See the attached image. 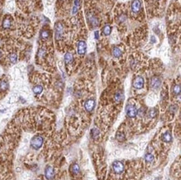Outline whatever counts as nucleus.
I'll list each match as a JSON object with an SVG mask.
<instances>
[{"label":"nucleus","mask_w":181,"mask_h":180,"mask_svg":"<svg viewBox=\"0 0 181 180\" xmlns=\"http://www.w3.org/2000/svg\"><path fill=\"white\" fill-rule=\"evenodd\" d=\"M43 143V138L40 135H37L32 138L31 140V147L34 149H38L42 147Z\"/></svg>","instance_id":"1"},{"label":"nucleus","mask_w":181,"mask_h":180,"mask_svg":"<svg viewBox=\"0 0 181 180\" xmlns=\"http://www.w3.org/2000/svg\"><path fill=\"white\" fill-rule=\"evenodd\" d=\"M87 19H88V22H89V25H91L92 28H96V27L99 26V19H98V18L94 14V13L88 12L87 13Z\"/></svg>","instance_id":"2"},{"label":"nucleus","mask_w":181,"mask_h":180,"mask_svg":"<svg viewBox=\"0 0 181 180\" xmlns=\"http://www.w3.org/2000/svg\"><path fill=\"white\" fill-rule=\"evenodd\" d=\"M55 38L56 40H60L62 39L63 36H64V25L61 23H57L55 24Z\"/></svg>","instance_id":"3"},{"label":"nucleus","mask_w":181,"mask_h":180,"mask_svg":"<svg viewBox=\"0 0 181 180\" xmlns=\"http://www.w3.org/2000/svg\"><path fill=\"white\" fill-rule=\"evenodd\" d=\"M126 113L129 118H134L138 114V110L135 108V106L132 104H128L126 107Z\"/></svg>","instance_id":"4"},{"label":"nucleus","mask_w":181,"mask_h":180,"mask_svg":"<svg viewBox=\"0 0 181 180\" xmlns=\"http://www.w3.org/2000/svg\"><path fill=\"white\" fill-rule=\"evenodd\" d=\"M144 80L142 77L140 76H138L134 79L133 82V88H135L136 89H140L144 87Z\"/></svg>","instance_id":"5"},{"label":"nucleus","mask_w":181,"mask_h":180,"mask_svg":"<svg viewBox=\"0 0 181 180\" xmlns=\"http://www.w3.org/2000/svg\"><path fill=\"white\" fill-rule=\"evenodd\" d=\"M113 169L116 174H119L123 171V164L119 161H116L113 164Z\"/></svg>","instance_id":"6"},{"label":"nucleus","mask_w":181,"mask_h":180,"mask_svg":"<svg viewBox=\"0 0 181 180\" xmlns=\"http://www.w3.org/2000/svg\"><path fill=\"white\" fill-rule=\"evenodd\" d=\"M94 105H95V101L94 99H88L84 103V108L88 112H92L94 108Z\"/></svg>","instance_id":"7"},{"label":"nucleus","mask_w":181,"mask_h":180,"mask_svg":"<svg viewBox=\"0 0 181 180\" xmlns=\"http://www.w3.org/2000/svg\"><path fill=\"white\" fill-rule=\"evenodd\" d=\"M86 50H87V45L84 41H79L78 43V53L81 55L85 53Z\"/></svg>","instance_id":"8"},{"label":"nucleus","mask_w":181,"mask_h":180,"mask_svg":"<svg viewBox=\"0 0 181 180\" xmlns=\"http://www.w3.org/2000/svg\"><path fill=\"white\" fill-rule=\"evenodd\" d=\"M131 8H132V11L134 13H138L140 8H141V3H140L139 0H133L131 5Z\"/></svg>","instance_id":"9"},{"label":"nucleus","mask_w":181,"mask_h":180,"mask_svg":"<svg viewBox=\"0 0 181 180\" xmlns=\"http://www.w3.org/2000/svg\"><path fill=\"white\" fill-rule=\"evenodd\" d=\"M54 176V172H53V169L50 166H48V167L45 169V177H46L47 179L51 180Z\"/></svg>","instance_id":"10"},{"label":"nucleus","mask_w":181,"mask_h":180,"mask_svg":"<svg viewBox=\"0 0 181 180\" xmlns=\"http://www.w3.org/2000/svg\"><path fill=\"white\" fill-rule=\"evenodd\" d=\"M160 84H161V81H160V78L158 77H154L151 79V81H150V85L153 89H158L160 88Z\"/></svg>","instance_id":"11"},{"label":"nucleus","mask_w":181,"mask_h":180,"mask_svg":"<svg viewBox=\"0 0 181 180\" xmlns=\"http://www.w3.org/2000/svg\"><path fill=\"white\" fill-rule=\"evenodd\" d=\"M12 20L9 17H6L3 21V28H9L11 27Z\"/></svg>","instance_id":"12"},{"label":"nucleus","mask_w":181,"mask_h":180,"mask_svg":"<svg viewBox=\"0 0 181 180\" xmlns=\"http://www.w3.org/2000/svg\"><path fill=\"white\" fill-rule=\"evenodd\" d=\"M73 60H74V57L71 53H67L64 55V62L66 64H70L73 62Z\"/></svg>","instance_id":"13"},{"label":"nucleus","mask_w":181,"mask_h":180,"mask_svg":"<svg viewBox=\"0 0 181 180\" xmlns=\"http://www.w3.org/2000/svg\"><path fill=\"white\" fill-rule=\"evenodd\" d=\"M50 36V33L48 30H46V29H43L40 32V38H42L43 40H46L49 38Z\"/></svg>","instance_id":"14"},{"label":"nucleus","mask_w":181,"mask_h":180,"mask_svg":"<svg viewBox=\"0 0 181 180\" xmlns=\"http://www.w3.org/2000/svg\"><path fill=\"white\" fill-rule=\"evenodd\" d=\"M79 8H80V2H79V0H75L74 1V8H73V13L75 14L79 10Z\"/></svg>","instance_id":"15"},{"label":"nucleus","mask_w":181,"mask_h":180,"mask_svg":"<svg viewBox=\"0 0 181 180\" xmlns=\"http://www.w3.org/2000/svg\"><path fill=\"white\" fill-rule=\"evenodd\" d=\"M123 98V93L121 91H118L116 93V94L114 95V100H115L117 103H119V102L122 101Z\"/></svg>","instance_id":"16"},{"label":"nucleus","mask_w":181,"mask_h":180,"mask_svg":"<svg viewBox=\"0 0 181 180\" xmlns=\"http://www.w3.org/2000/svg\"><path fill=\"white\" fill-rule=\"evenodd\" d=\"M113 54L115 58H119L121 57L122 55V51L120 50V48L118 47H114V50H113Z\"/></svg>","instance_id":"17"},{"label":"nucleus","mask_w":181,"mask_h":180,"mask_svg":"<svg viewBox=\"0 0 181 180\" xmlns=\"http://www.w3.org/2000/svg\"><path fill=\"white\" fill-rule=\"evenodd\" d=\"M103 34H104V35H109L110 34V33H111V27L109 26V24H107V25H105V26L103 28Z\"/></svg>","instance_id":"18"},{"label":"nucleus","mask_w":181,"mask_h":180,"mask_svg":"<svg viewBox=\"0 0 181 180\" xmlns=\"http://www.w3.org/2000/svg\"><path fill=\"white\" fill-rule=\"evenodd\" d=\"M163 140L166 143H169L172 140V136L170 134V132H166V133L163 135Z\"/></svg>","instance_id":"19"},{"label":"nucleus","mask_w":181,"mask_h":180,"mask_svg":"<svg viewBox=\"0 0 181 180\" xmlns=\"http://www.w3.org/2000/svg\"><path fill=\"white\" fill-rule=\"evenodd\" d=\"M33 91L35 94H40L43 92V87L41 85H36L33 87Z\"/></svg>","instance_id":"20"},{"label":"nucleus","mask_w":181,"mask_h":180,"mask_svg":"<svg viewBox=\"0 0 181 180\" xmlns=\"http://www.w3.org/2000/svg\"><path fill=\"white\" fill-rule=\"evenodd\" d=\"M9 60H10V62H11L12 64H15V63L17 62V60H18V56H17V54L14 53H12V54H10Z\"/></svg>","instance_id":"21"},{"label":"nucleus","mask_w":181,"mask_h":180,"mask_svg":"<svg viewBox=\"0 0 181 180\" xmlns=\"http://www.w3.org/2000/svg\"><path fill=\"white\" fill-rule=\"evenodd\" d=\"M157 113H158V111H157L156 108H151L149 112V118H154L157 115Z\"/></svg>","instance_id":"22"},{"label":"nucleus","mask_w":181,"mask_h":180,"mask_svg":"<svg viewBox=\"0 0 181 180\" xmlns=\"http://www.w3.org/2000/svg\"><path fill=\"white\" fill-rule=\"evenodd\" d=\"M72 172L74 173V174H78L79 173V167L77 164H74L72 165Z\"/></svg>","instance_id":"23"},{"label":"nucleus","mask_w":181,"mask_h":180,"mask_svg":"<svg viewBox=\"0 0 181 180\" xmlns=\"http://www.w3.org/2000/svg\"><path fill=\"white\" fill-rule=\"evenodd\" d=\"M145 161L148 163H152L154 161V156L151 154H147L145 155Z\"/></svg>","instance_id":"24"},{"label":"nucleus","mask_w":181,"mask_h":180,"mask_svg":"<svg viewBox=\"0 0 181 180\" xmlns=\"http://www.w3.org/2000/svg\"><path fill=\"white\" fill-rule=\"evenodd\" d=\"M8 84L6 81H1V83H0V89L4 91V90L8 89Z\"/></svg>","instance_id":"25"},{"label":"nucleus","mask_w":181,"mask_h":180,"mask_svg":"<svg viewBox=\"0 0 181 180\" xmlns=\"http://www.w3.org/2000/svg\"><path fill=\"white\" fill-rule=\"evenodd\" d=\"M173 92H174V93H175V95H180V86L179 85H175V87H174V89H173Z\"/></svg>","instance_id":"26"},{"label":"nucleus","mask_w":181,"mask_h":180,"mask_svg":"<svg viewBox=\"0 0 181 180\" xmlns=\"http://www.w3.org/2000/svg\"><path fill=\"white\" fill-rule=\"evenodd\" d=\"M45 55H46V51H45V49L44 48H40L39 50H38V56L39 58H43Z\"/></svg>","instance_id":"27"},{"label":"nucleus","mask_w":181,"mask_h":180,"mask_svg":"<svg viewBox=\"0 0 181 180\" xmlns=\"http://www.w3.org/2000/svg\"><path fill=\"white\" fill-rule=\"evenodd\" d=\"M91 133H92V138H97L98 136H99V131L97 129V128H94V129H92V132H91Z\"/></svg>","instance_id":"28"},{"label":"nucleus","mask_w":181,"mask_h":180,"mask_svg":"<svg viewBox=\"0 0 181 180\" xmlns=\"http://www.w3.org/2000/svg\"><path fill=\"white\" fill-rule=\"evenodd\" d=\"M127 17L125 14H121L120 16L119 17V21L120 22V23H123V22H124L125 20H126Z\"/></svg>","instance_id":"29"},{"label":"nucleus","mask_w":181,"mask_h":180,"mask_svg":"<svg viewBox=\"0 0 181 180\" xmlns=\"http://www.w3.org/2000/svg\"><path fill=\"white\" fill-rule=\"evenodd\" d=\"M175 41H176V37H175V35H170V43H174Z\"/></svg>","instance_id":"30"},{"label":"nucleus","mask_w":181,"mask_h":180,"mask_svg":"<svg viewBox=\"0 0 181 180\" xmlns=\"http://www.w3.org/2000/svg\"><path fill=\"white\" fill-rule=\"evenodd\" d=\"M94 36H95V38H96V39H98V38H99V32L96 31L95 33H94Z\"/></svg>","instance_id":"31"},{"label":"nucleus","mask_w":181,"mask_h":180,"mask_svg":"<svg viewBox=\"0 0 181 180\" xmlns=\"http://www.w3.org/2000/svg\"><path fill=\"white\" fill-rule=\"evenodd\" d=\"M151 43H155V38L154 36H152L151 37Z\"/></svg>","instance_id":"32"},{"label":"nucleus","mask_w":181,"mask_h":180,"mask_svg":"<svg viewBox=\"0 0 181 180\" xmlns=\"http://www.w3.org/2000/svg\"><path fill=\"white\" fill-rule=\"evenodd\" d=\"M1 58H2V51L1 49H0V59H1Z\"/></svg>","instance_id":"33"}]
</instances>
